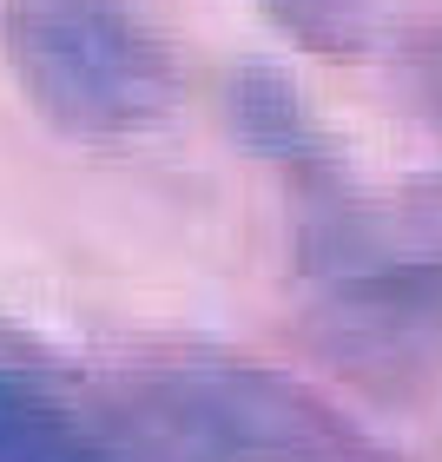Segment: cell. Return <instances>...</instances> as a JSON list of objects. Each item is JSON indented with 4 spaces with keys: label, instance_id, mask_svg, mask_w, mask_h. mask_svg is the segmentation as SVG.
Instances as JSON below:
<instances>
[{
    "label": "cell",
    "instance_id": "obj_1",
    "mask_svg": "<svg viewBox=\"0 0 442 462\" xmlns=\"http://www.w3.org/2000/svg\"><path fill=\"white\" fill-rule=\"evenodd\" d=\"M0 67L67 139L125 145L179 106V67L133 0H0Z\"/></svg>",
    "mask_w": 442,
    "mask_h": 462
},
{
    "label": "cell",
    "instance_id": "obj_2",
    "mask_svg": "<svg viewBox=\"0 0 442 462\" xmlns=\"http://www.w3.org/2000/svg\"><path fill=\"white\" fill-rule=\"evenodd\" d=\"M318 324L356 370H436L442 364V245L396 238L390 225L336 218L310 231Z\"/></svg>",
    "mask_w": 442,
    "mask_h": 462
},
{
    "label": "cell",
    "instance_id": "obj_3",
    "mask_svg": "<svg viewBox=\"0 0 442 462\" xmlns=\"http://www.w3.org/2000/svg\"><path fill=\"white\" fill-rule=\"evenodd\" d=\"M152 403L159 430L205 462H390L336 403L264 364H185Z\"/></svg>",
    "mask_w": 442,
    "mask_h": 462
},
{
    "label": "cell",
    "instance_id": "obj_4",
    "mask_svg": "<svg viewBox=\"0 0 442 462\" xmlns=\"http://www.w3.org/2000/svg\"><path fill=\"white\" fill-rule=\"evenodd\" d=\"M0 462H119V449L53 383L0 364Z\"/></svg>",
    "mask_w": 442,
    "mask_h": 462
},
{
    "label": "cell",
    "instance_id": "obj_5",
    "mask_svg": "<svg viewBox=\"0 0 442 462\" xmlns=\"http://www.w3.org/2000/svg\"><path fill=\"white\" fill-rule=\"evenodd\" d=\"M231 125L271 159H318L324 152L304 99L290 93V79L271 73V67H244L238 79H231Z\"/></svg>",
    "mask_w": 442,
    "mask_h": 462
},
{
    "label": "cell",
    "instance_id": "obj_6",
    "mask_svg": "<svg viewBox=\"0 0 442 462\" xmlns=\"http://www.w3.org/2000/svg\"><path fill=\"white\" fill-rule=\"evenodd\" d=\"M258 7L310 53H356L364 47V0H258Z\"/></svg>",
    "mask_w": 442,
    "mask_h": 462
},
{
    "label": "cell",
    "instance_id": "obj_7",
    "mask_svg": "<svg viewBox=\"0 0 442 462\" xmlns=\"http://www.w3.org/2000/svg\"><path fill=\"white\" fill-rule=\"evenodd\" d=\"M429 99H436V113H442V53L429 60Z\"/></svg>",
    "mask_w": 442,
    "mask_h": 462
}]
</instances>
